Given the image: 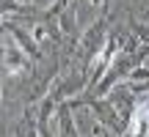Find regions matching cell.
Segmentation results:
<instances>
[{"mask_svg":"<svg viewBox=\"0 0 149 137\" xmlns=\"http://www.w3.org/2000/svg\"><path fill=\"white\" fill-rule=\"evenodd\" d=\"M3 63H6V68H8L11 74H17V71H22V68L31 66V58L22 52V47H17V44L8 41L3 47Z\"/></svg>","mask_w":149,"mask_h":137,"instance_id":"obj_1","label":"cell"},{"mask_svg":"<svg viewBox=\"0 0 149 137\" xmlns=\"http://www.w3.org/2000/svg\"><path fill=\"white\" fill-rule=\"evenodd\" d=\"M130 134L133 137H149V101L138 104L130 115Z\"/></svg>","mask_w":149,"mask_h":137,"instance_id":"obj_2","label":"cell"},{"mask_svg":"<svg viewBox=\"0 0 149 137\" xmlns=\"http://www.w3.org/2000/svg\"><path fill=\"white\" fill-rule=\"evenodd\" d=\"M58 126H61V137H77L74 134V126H72V118H69V110H61L58 112Z\"/></svg>","mask_w":149,"mask_h":137,"instance_id":"obj_3","label":"cell"},{"mask_svg":"<svg viewBox=\"0 0 149 137\" xmlns=\"http://www.w3.org/2000/svg\"><path fill=\"white\" fill-rule=\"evenodd\" d=\"M135 30L141 33V38H144V41H149V27H144V25H135Z\"/></svg>","mask_w":149,"mask_h":137,"instance_id":"obj_4","label":"cell"},{"mask_svg":"<svg viewBox=\"0 0 149 137\" xmlns=\"http://www.w3.org/2000/svg\"><path fill=\"white\" fill-rule=\"evenodd\" d=\"M88 3H100V0H88Z\"/></svg>","mask_w":149,"mask_h":137,"instance_id":"obj_5","label":"cell"}]
</instances>
